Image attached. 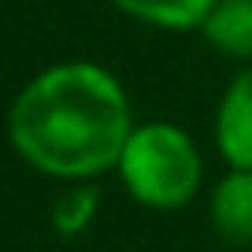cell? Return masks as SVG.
I'll list each match as a JSON object with an SVG mask.
<instances>
[{"label": "cell", "instance_id": "obj_1", "mask_svg": "<svg viewBox=\"0 0 252 252\" xmlns=\"http://www.w3.org/2000/svg\"><path fill=\"white\" fill-rule=\"evenodd\" d=\"M134 130L123 82L100 63L71 60L26 82L8 115L15 152L30 167L67 182L111 171Z\"/></svg>", "mask_w": 252, "mask_h": 252}, {"label": "cell", "instance_id": "obj_2", "mask_svg": "<svg viewBox=\"0 0 252 252\" xmlns=\"http://www.w3.org/2000/svg\"><path fill=\"white\" fill-rule=\"evenodd\" d=\"M115 171L137 204L152 212H178L200 193L204 159L182 126L145 123L130 130Z\"/></svg>", "mask_w": 252, "mask_h": 252}, {"label": "cell", "instance_id": "obj_3", "mask_svg": "<svg viewBox=\"0 0 252 252\" xmlns=\"http://www.w3.org/2000/svg\"><path fill=\"white\" fill-rule=\"evenodd\" d=\"M215 149L237 171H252V63L230 78L215 108Z\"/></svg>", "mask_w": 252, "mask_h": 252}, {"label": "cell", "instance_id": "obj_4", "mask_svg": "<svg viewBox=\"0 0 252 252\" xmlns=\"http://www.w3.org/2000/svg\"><path fill=\"white\" fill-rule=\"evenodd\" d=\"M208 215H212V230L219 234L222 245L249 249L252 245V171L230 167L208 197Z\"/></svg>", "mask_w": 252, "mask_h": 252}, {"label": "cell", "instance_id": "obj_5", "mask_svg": "<svg viewBox=\"0 0 252 252\" xmlns=\"http://www.w3.org/2000/svg\"><path fill=\"white\" fill-rule=\"evenodd\" d=\"M200 33L219 56L252 63V0H215Z\"/></svg>", "mask_w": 252, "mask_h": 252}, {"label": "cell", "instance_id": "obj_6", "mask_svg": "<svg viewBox=\"0 0 252 252\" xmlns=\"http://www.w3.org/2000/svg\"><path fill=\"white\" fill-rule=\"evenodd\" d=\"M111 4L137 23H149L156 30H171V33L200 30L208 11L215 8V0H111Z\"/></svg>", "mask_w": 252, "mask_h": 252}, {"label": "cell", "instance_id": "obj_7", "mask_svg": "<svg viewBox=\"0 0 252 252\" xmlns=\"http://www.w3.org/2000/svg\"><path fill=\"white\" fill-rule=\"evenodd\" d=\"M96 204H100V193L89 182H74L71 189H63L52 204V226L63 237H78L89 222L96 219Z\"/></svg>", "mask_w": 252, "mask_h": 252}]
</instances>
